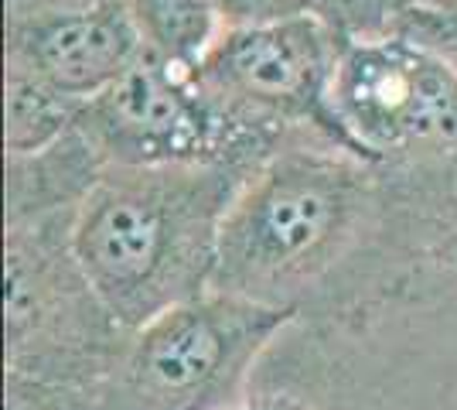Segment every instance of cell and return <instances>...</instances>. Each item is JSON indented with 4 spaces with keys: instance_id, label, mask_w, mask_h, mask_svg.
<instances>
[{
    "instance_id": "1",
    "label": "cell",
    "mask_w": 457,
    "mask_h": 410,
    "mask_svg": "<svg viewBox=\"0 0 457 410\" xmlns=\"http://www.w3.org/2000/svg\"><path fill=\"white\" fill-rule=\"evenodd\" d=\"M260 164H113L72 215V254L123 335L212 291L222 226Z\"/></svg>"
},
{
    "instance_id": "2",
    "label": "cell",
    "mask_w": 457,
    "mask_h": 410,
    "mask_svg": "<svg viewBox=\"0 0 457 410\" xmlns=\"http://www.w3.org/2000/svg\"><path fill=\"white\" fill-rule=\"evenodd\" d=\"M379 205L372 161L328 140L280 147L228 209L212 288L301 308V297L376 226Z\"/></svg>"
},
{
    "instance_id": "3",
    "label": "cell",
    "mask_w": 457,
    "mask_h": 410,
    "mask_svg": "<svg viewBox=\"0 0 457 410\" xmlns=\"http://www.w3.org/2000/svg\"><path fill=\"white\" fill-rule=\"evenodd\" d=\"M294 314L297 308L215 288L181 301L123 339L96 404L99 410H236L256 363Z\"/></svg>"
},
{
    "instance_id": "4",
    "label": "cell",
    "mask_w": 457,
    "mask_h": 410,
    "mask_svg": "<svg viewBox=\"0 0 457 410\" xmlns=\"http://www.w3.org/2000/svg\"><path fill=\"white\" fill-rule=\"evenodd\" d=\"M69 209L7 219V372L99 390L127 335L72 254Z\"/></svg>"
},
{
    "instance_id": "5",
    "label": "cell",
    "mask_w": 457,
    "mask_h": 410,
    "mask_svg": "<svg viewBox=\"0 0 457 410\" xmlns=\"http://www.w3.org/2000/svg\"><path fill=\"white\" fill-rule=\"evenodd\" d=\"M76 134L103 168L263 164L284 137L228 113L181 72L144 52L106 93L82 103Z\"/></svg>"
},
{
    "instance_id": "6",
    "label": "cell",
    "mask_w": 457,
    "mask_h": 410,
    "mask_svg": "<svg viewBox=\"0 0 457 410\" xmlns=\"http://www.w3.org/2000/svg\"><path fill=\"white\" fill-rule=\"evenodd\" d=\"M331 117L362 161H457V72L417 41L372 31L348 38L331 82Z\"/></svg>"
},
{
    "instance_id": "7",
    "label": "cell",
    "mask_w": 457,
    "mask_h": 410,
    "mask_svg": "<svg viewBox=\"0 0 457 410\" xmlns=\"http://www.w3.org/2000/svg\"><path fill=\"white\" fill-rule=\"evenodd\" d=\"M345 41L328 14L226 31L195 69V82L256 127L280 137L301 130L348 151L331 117V82Z\"/></svg>"
},
{
    "instance_id": "8",
    "label": "cell",
    "mask_w": 457,
    "mask_h": 410,
    "mask_svg": "<svg viewBox=\"0 0 457 410\" xmlns=\"http://www.w3.org/2000/svg\"><path fill=\"white\" fill-rule=\"evenodd\" d=\"M144 55L123 0L79 11L7 18V59L28 65L62 96L89 103Z\"/></svg>"
},
{
    "instance_id": "9",
    "label": "cell",
    "mask_w": 457,
    "mask_h": 410,
    "mask_svg": "<svg viewBox=\"0 0 457 410\" xmlns=\"http://www.w3.org/2000/svg\"><path fill=\"white\" fill-rule=\"evenodd\" d=\"M7 99H4V144L7 161H28L58 147L69 134H76L82 103L62 96L55 86L35 76L28 65L7 59Z\"/></svg>"
},
{
    "instance_id": "10",
    "label": "cell",
    "mask_w": 457,
    "mask_h": 410,
    "mask_svg": "<svg viewBox=\"0 0 457 410\" xmlns=\"http://www.w3.org/2000/svg\"><path fill=\"white\" fill-rule=\"evenodd\" d=\"M144 52L181 72H195L226 35L215 0H123Z\"/></svg>"
},
{
    "instance_id": "11",
    "label": "cell",
    "mask_w": 457,
    "mask_h": 410,
    "mask_svg": "<svg viewBox=\"0 0 457 410\" xmlns=\"http://www.w3.org/2000/svg\"><path fill=\"white\" fill-rule=\"evenodd\" d=\"M379 31H393L434 52L457 72V0H420L393 11Z\"/></svg>"
},
{
    "instance_id": "12",
    "label": "cell",
    "mask_w": 457,
    "mask_h": 410,
    "mask_svg": "<svg viewBox=\"0 0 457 410\" xmlns=\"http://www.w3.org/2000/svg\"><path fill=\"white\" fill-rule=\"evenodd\" d=\"M215 11L226 31L267 28V24H284L304 14H321L318 0H215Z\"/></svg>"
},
{
    "instance_id": "13",
    "label": "cell",
    "mask_w": 457,
    "mask_h": 410,
    "mask_svg": "<svg viewBox=\"0 0 457 410\" xmlns=\"http://www.w3.org/2000/svg\"><path fill=\"white\" fill-rule=\"evenodd\" d=\"M7 410H86L79 387H55L7 372Z\"/></svg>"
},
{
    "instance_id": "14",
    "label": "cell",
    "mask_w": 457,
    "mask_h": 410,
    "mask_svg": "<svg viewBox=\"0 0 457 410\" xmlns=\"http://www.w3.org/2000/svg\"><path fill=\"white\" fill-rule=\"evenodd\" d=\"M106 0H7V18H31V14H55V11H79L96 7Z\"/></svg>"
},
{
    "instance_id": "15",
    "label": "cell",
    "mask_w": 457,
    "mask_h": 410,
    "mask_svg": "<svg viewBox=\"0 0 457 410\" xmlns=\"http://www.w3.org/2000/svg\"><path fill=\"white\" fill-rule=\"evenodd\" d=\"M406 4H420V0H393V7H389V14H393V11H400V7H406Z\"/></svg>"
}]
</instances>
